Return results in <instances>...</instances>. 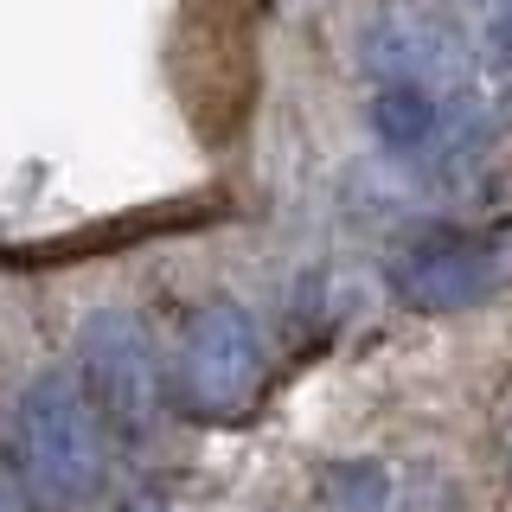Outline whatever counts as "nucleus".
<instances>
[{"instance_id":"obj_3","label":"nucleus","mask_w":512,"mask_h":512,"mask_svg":"<svg viewBox=\"0 0 512 512\" xmlns=\"http://www.w3.org/2000/svg\"><path fill=\"white\" fill-rule=\"evenodd\" d=\"M77 378H84V391H90V404H96L109 436H122V442L154 436L167 378H160L148 327L128 308H96L77 327Z\"/></svg>"},{"instance_id":"obj_5","label":"nucleus","mask_w":512,"mask_h":512,"mask_svg":"<svg viewBox=\"0 0 512 512\" xmlns=\"http://www.w3.org/2000/svg\"><path fill=\"white\" fill-rule=\"evenodd\" d=\"M365 52V71L378 77V84H391V77H404V84H461V71H468V58H461V39L436 20H423V13H378L372 26H365L359 39Z\"/></svg>"},{"instance_id":"obj_9","label":"nucleus","mask_w":512,"mask_h":512,"mask_svg":"<svg viewBox=\"0 0 512 512\" xmlns=\"http://www.w3.org/2000/svg\"><path fill=\"white\" fill-rule=\"evenodd\" d=\"M116 512H173L167 500H128V506H116Z\"/></svg>"},{"instance_id":"obj_4","label":"nucleus","mask_w":512,"mask_h":512,"mask_svg":"<svg viewBox=\"0 0 512 512\" xmlns=\"http://www.w3.org/2000/svg\"><path fill=\"white\" fill-rule=\"evenodd\" d=\"M512 276V256L506 244L493 237H468V231H442V237H423L410 244L404 256L391 263V288L397 301L416 314H461V308H480L487 295H500Z\"/></svg>"},{"instance_id":"obj_7","label":"nucleus","mask_w":512,"mask_h":512,"mask_svg":"<svg viewBox=\"0 0 512 512\" xmlns=\"http://www.w3.org/2000/svg\"><path fill=\"white\" fill-rule=\"evenodd\" d=\"M384 493H391V480H384L378 461H340V468L327 474V506L333 512H384Z\"/></svg>"},{"instance_id":"obj_8","label":"nucleus","mask_w":512,"mask_h":512,"mask_svg":"<svg viewBox=\"0 0 512 512\" xmlns=\"http://www.w3.org/2000/svg\"><path fill=\"white\" fill-rule=\"evenodd\" d=\"M487 52H493V71H500V84L512 90V0H493V20H487Z\"/></svg>"},{"instance_id":"obj_1","label":"nucleus","mask_w":512,"mask_h":512,"mask_svg":"<svg viewBox=\"0 0 512 512\" xmlns=\"http://www.w3.org/2000/svg\"><path fill=\"white\" fill-rule=\"evenodd\" d=\"M13 474L39 512H77L103 487V416L77 365L39 372L13 404Z\"/></svg>"},{"instance_id":"obj_2","label":"nucleus","mask_w":512,"mask_h":512,"mask_svg":"<svg viewBox=\"0 0 512 512\" xmlns=\"http://www.w3.org/2000/svg\"><path fill=\"white\" fill-rule=\"evenodd\" d=\"M263 359H269L263 327H256L244 301H205L186 320L180 346H173L167 391L199 423H231V416H244V404L263 384Z\"/></svg>"},{"instance_id":"obj_6","label":"nucleus","mask_w":512,"mask_h":512,"mask_svg":"<svg viewBox=\"0 0 512 512\" xmlns=\"http://www.w3.org/2000/svg\"><path fill=\"white\" fill-rule=\"evenodd\" d=\"M365 122H372V135L391 154H423L448 135V96L436 84H404V77H391V84L372 90Z\"/></svg>"}]
</instances>
